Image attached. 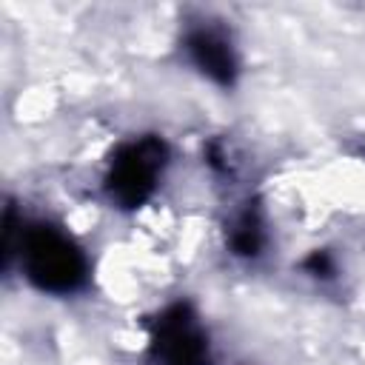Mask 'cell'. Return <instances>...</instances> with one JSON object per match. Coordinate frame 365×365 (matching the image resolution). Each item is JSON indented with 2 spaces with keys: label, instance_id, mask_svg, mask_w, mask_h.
Listing matches in <instances>:
<instances>
[{
  "label": "cell",
  "instance_id": "1",
  "mask_svg": "<svg viewBox=\"0 0 365 365\" xmlns=\"http://www.w3.org/2000/svg\"><path fill=\"white\" fill-rule=\"evenodd\" d=\"M17 257L26 279L48 294H71L86 279V257L80 245L54 225H29L20 231Z\"/></svg>",
  "mask_w": 365,
  "mask_h": 365
},
{
  "label": "cell",
  "instance_id": "2",
  "mask_svg": "<svg viewBox=\"0 0 365 365\" xmlns=\"http://www.w3.org/2000/svg\"><path fill=\"white\" fill-rule=\"evenodd\" d=\"M165 148L160 140H137L123 145L108 168V197L123 208H137L154 194V182L163 171Z\"/></svg>",
  "mask_w": 365,
  "mask_h": 365
},
{
  "label": "cell",
  "instance_id": "3",
  "mask_svg": "<svg viewBox=\"0 0 365 365\" xmlns=\"http://www.w3.org/2000/svg\"><path fill=\"white\" fill-rule=\"evenodd\" d=\"M151 342L160 365H208V336L185 305L163 314Z\"/></svg>",
  "mask_w": 365,
  "mask_h": 365
},
{
  "label": "cell",
  "instance_id": "4",
  "mask_svg": "<svg viewBox=\"0 0 365 365\" xmlns=\"http://www.w3.org/2000/svg\"><path fill=\"white\" fill-rule=\"evenodd\" d=\"M182 48H185L188 60L194 63V68H197L202 77H208V80H214V83H220V86H231V83H234V77H237V71H240L237 54H234L231 40H228L220 29L202 26V29L188 31Z\"/></svg>",
  "mask_w": 365,
  "mask_h": 365
}]
</instances>
